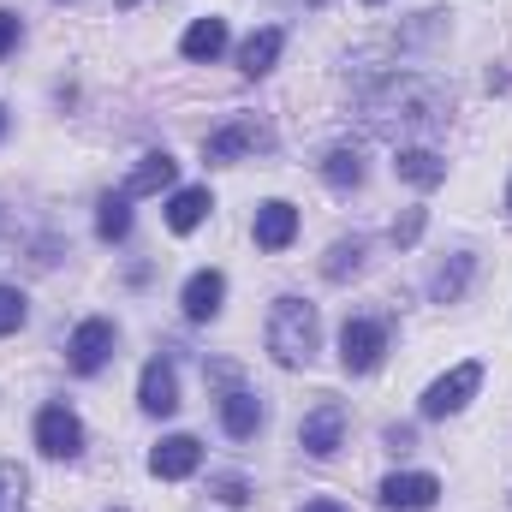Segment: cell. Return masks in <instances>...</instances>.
<instances>
[{"label": "cell", "mask_w": 512, "mask_h": 512, "mask_svg": "<svg viewBox=\"0 0 512 512\" xmlns=\"http://www.w3.org/2000/svg\"><path fill=\"white\" fill-rule=\"evenodd\" d=\"M447 90L423 84V78H393L382 96H370V126L399 137V131H435L447 120Z\"/></svg>", "instance_id": "1"}, {"label": "cell", "mask_w": 512, "mask_h": 512, "mask_svg": "<svg viewBox=\"0 0 512 512\" xmlns=\"http://www.w3.org/2000/svg\"><path fill=\"white\" fill-rule=\"evenodd\" d=\"M393 173H399L405 185H417V191H435V185L447 179V161H441L435 149H399V155H393Z\"/></svg>", "instance_id": "19"}, {"label": "cell", "mask_w": 512, "mask_h": 512, "mask_svg": "<svg viewBox=\"0 0 512 512\" xmlns=\"http://www.w3.org/2000/svg\"><path fill=\"white\" fill-rule=\"evenodd\" d=\"M507 209H512V191H507Z\"/></svg>", "instance_id": "32"}, {"label": "cell", "mask_w": 512, "mask_h": 512, "mask_svg": "<svg viewBox=\"0 0 512 512\" xmlns=\"http://www.w3.org/2000/svg\"><path fill=\"white\" fill-rule=\"evenodd\" d=\"M316 346H322V316H316V304H304V298H274L268 304V358L274 364H286V370H298V364H310L316 358Z\"/></svg>", "instance_id": "2"}, {"label": "cell", "mask_w": 512, "mask_h": 512, "mask_svg": "<svg viewBox=\"0 0 512 512\" xmlns=\"http://www.w3.org/2000/svg\"><path fill=\"white\" fill-rule=\"evenodd\" d=\"M483 387V364H453L441 382L423 387V399H417V411L423 417H453V411H465V399Z\"/></svg>", "instance_id": "4"}, {"label": "cell", "mask_w": 512, "mask_h": 512, "mask_svg": "<svg viewBox=\"0 0 512 512\" xmlns=\"http://www.w3.org/2000/svg\"><path fill=\"white\" fill-rule=\"evenodd\" d=\"M322 179H328L334 191H352V185H364V155H358V149H328V161H322Z\"/></svg>", "instance_id": "21"}, {"label": "cell", "mask_w": 512, "mask_h": 512, "mask_svg": "<svg viewBox=\"0 0 512 512\" xmlns=\"http://www.w3.org/2000/svg\"><path fill=\"white\" fill-rule=\"evenodd\" d=\"M96 233L108 239V245H120L131 233V197L120 191V197H102V209H96Z\"/></svg>", "instance_id": "22"}, {"label": "cell", "mask_w": 512, "mask_h": 512, "mask_svg": "<svg viewBox=\"0 0 512 512\" xmlns=\"http://www.w3.org/2000/svg\"><path fill=\"white\" fill-rule=\"evenodd\" d=\"M298 512H346L340 501H310V507H298Z\"/></svg>", "instance_id": "29"}, {"label": "cell", "mask_w": 512, "mask_h": 512, "mask_svg": "<svg viewBox=\"0 0 512 512\" xmlns=\"http://www.w3.org/2000/svg\"><path fill=\"white\" fill-rule=\"evenodd\" d=\"M12 489H24V477H18V471H12V465H0V507H6V501H12Z\"/></svg>", "instance_id": "28"}, {"label": "cell", "mask_w": 512, "mask_h": 512, "mask_svg": "<svg viewBox=\"0 0 512 512\" xmlns=\"http://www.w3.org/2000/svg\"><path fill=\"white\" fill-rule=\"evenodd\" d=\"M441 501V483L429 471H393L382 483V507L387 512H429Z\"/></svg>", "instance_id": "8"}, {"label": "cell", "mask_w": 512, "mask_h": 512, "mask_svg": "<svg viewBox=\"0 0 512 512\" xmlns=\"http://www.w3.org/2000/svg\"><path fill=\"white\" fill-rule=\"evenodd\" d=\"M340 441H346V405L322 399L316 411H304V423H298V447H304L310 459H334Z\"/></svg>", "instance_id": "6"}, {"label": "cell", "mask_w": 512, "mask_h": 512, "mask_svg": "<svg viewBox=\"0 0 512 512\" xmlns=\"http://www.w3.org/2000/svg\"><path fill=\"white\" fill-rule=\"evenodd\" d=\"M179 179V161L167 155V149H149V155H137V167L126 173V197H155V191H167Z\"/></svg>", "instance_id": "14"}, {"label": "cell", "mask_w": 512, "mask_h": 512, "mask_svg": "<svg viewBox=\"0 0 512 512\" xmlns=\"http://www.w3.org/2000/svg\"><path fill=\"white\" fill-rule=\"evenodd\" d=\"M114 340H120L114 322H108V316H90V322L72 328V340H66V364H72L78 376H96V370L114 358Z\"/></svg>", "instance_id": "5"}, {"label": "cell", "mask_w": 512, "mask_h": 512, "mask_svg": "<svg viewBox=\"0 0 512 512\" xmlns=\"http://www.w3.org/2000/svg\"><path fill=\"white\" fill-rule=\"evenodd\" d=\"M209 209H215L209 185H185V191L167 197V227H173V233H197V227L209 221Z\"/></svg>", "instance_id": "17"}, {"label": "cell", "mask_w": 512, "mask_h": 512, "mask_svg": "<svg viewBox=\"0 0 512 512\" xmlns=\"http://www.w3.org/2000/svg\"><path fill=\"white\" fill-rule=\"evenodd\" d=\"M24 316H30L24 292H18V286H0V340H6V334H18V328H24Z\"/></svg>", "instance_id": "24"}, {"label": "cell", "mask_w": 512, "mask_h": 512, "mask_svg": "<svg viewBox=\"0 0 512 512\" xmlns=\"http://www.w3.org/2000/svg\"><path fill=\"white\" fill-rule=\"evenodd\" d=\"M471 280H477V256H471V251L447 256V262L435 268V280H429V298H435V304H459Z\"/></svg>", "instance_id": "18"}, {"label": "cell", "mask_w": 512, "mask_h": 512, "mask_svg": "<svg viewBox=\"0 0 512 512\" xmlns=\"http://www.w3.org/2000/svg\"><path fill=\"white\" fill-rule=\"evenodd\" d=\"M179 54L197 60V66H203V60H221V54H227V18H215V12L197 18V24L179 36Z\"/></svg>", "instance_id": "16"}, {"label": "cell", "mask_w": 512, "mask_h": 512, "mask_svg": "<svg viewBox=\"0 0 512 512\" xmlns=\"http://www.w3.org/2000/svg\"><path fill=\"white\" fill-rule=\"evenodd\" d=\"M36 447L48 459H78L84 453V423L66 411V405H42L36 411Z\"/></svg>", "instance_id": "7"}, {"label": "cell", "mask_w": 512, "mask_h": 512, "mask_svg": "<svg viewBox=\"0 0 512 512\" xmlns=\"http://www.w3.org/2000/svg\"><path fill=\"white\" fill-rule=\"evenodd\" d=\"M280 48H286V36H280V30H256L251 42L239 48V72H245V78H262V72H274Z\"/></svg>", "instance_id": "20"}, {"label": "cell", "mask_w": 512, "mask_h": 512, "mask_svg": "<svg viewBox=\"0 0 512 512\" xmlns=\"http://www.w3.org/2000/svg\"><path fill=\"white\" fill-rule=\"evenodd\" d=\"M114 6H137V0H114Z\"/></svg>", "instance_id": "31"}, {"label": "cell", "mask_w": 512, "mask_h": 512, "mask_svg": "<svg viewBox=\"0 0 512 512\" xmlns=\"http://www.w3.org/2000/svg\"><path fill=\"white\" fill-rule=\"evenodd\" d=\"M251 233H256V245H262V251H286V245L298 239V209H292V203H280V197H268V203L256 209Z\"/></svg>", "instance_id": "13"}, {"label": "cell", "mask_w": 512, "mask_h": 512, "mask_svg": "<svg viewBox=\"0 0 512 512\" xmlns=\"http://www.w3.org/2000/svg\"><path fill=\"white\" fill-rule=\"evenodd\" d=\"M423 233V209H405V221H393V245H417Z\"/></svg>", "instance_id": "26"}, {"label": "cell", "mask_w": 512, "mask_h": 512, "mask_svg": "<svg viewBox=\"0 0 512 512\" xmlns=\"http://www.w3.org/2000/svg\"><path fill=\"white\" fill-rule=\"evenodd\" d=\"M221 298H227V274L221 268H197L185 280V292H179V304H185L191 322H215L221 316Z\"/></svg>", "instance_id": "11"}, {"label": "cell", "mask_w": 512, "mask_h": 512, "mask_svg": "<svg viewBox=\"0 0 512 512\" xmlns=\"http://www.w3.org/2000/svg\"><path fill=\"white\" fill-rule=\"evenodd\" d=\"M268 143V131L256 126V120H227L221 131H209L203 137V161H215V167H227V161H245L251 149Z\"/></svg>", "instance_id": "9"}, {"label": "cell", "mask_w": 512, "mask_h": 512, "mask_svg": "<svg viewBox=\"0 0 512 512\" xmlns=\"http://www.w3.org/2000/svg\"><path fill=\"white\" fill-rule=\"evenodd\" d=\"M203 465V441L197 435H167L155 453H149V471L161 477V483H179V477H191Z\"/></svg>", "instance_id": "12"}, {"label": "cell", "mask_w": 512, "mask_h": 512, "mask_svg": "<svg viewBox=\"0 0 512 512\" xmlns=\"http://www.w3.org/2000/svg\"><path fill=\"white\" fill-rule=\"evenodd\" d=\"M18 36H24V24H18V12H6V6H0V60H6L12 48H18Z\"/></svg>", "instance_id": "27"}, {"label": "cell", "mask_w": 512, "mask_h": 512, "mask_svg": "<svg viewBox=\"0 0 512 512\" xmlns=\"http://www.w3.org/2000/svg\"><path fill=\"white\" fill-rule=\"evenodd\" d=\"M370 6H376V0H370Z\"/></svg>", "instance_id": "33"}, {"label": "cell", "mask_w": 512, "mask_h": 512, "mask_svg": "<svg viewBox=\"0 0 512 512\" xmlns=\"http://www.w3.org/2000/svg\"><path fill=\"white\" fill-rule=\"evenodd\" d=\"M221 429L233 441H251L256 429H262V399H256L251 387H227L221 393Z\"/></svg>", "instance_id": "15"}, {"label": "cell", "mask_w": 512, "mask_h": 512, "mask_svg": "<svg viewBox=\"0 0 512 512\" xmlns=\"http://www.w3.org/2000/svg\"><path fill=\"white\" fill-rule=\"evenodd\" d=\"M0 137H6V108H0Z\"/></svg>", "instance_id": "30"}, {"label": "cell", "mask_w": 512, "mask_h": 512, "mask_svg": "<svg viewBox=\"0 0 512 512\" xmlns=\"http://www.w3.org/2000/svg\"><path fill=\"white\" fill-rule=\"evenodd\" d=\"M382 358H387V322L352 316V322L340 328V364H346V376H376Z\"/></svg>", "instance_id": "3"}, {"label": "cell", "mask_w": 512, "mask_h": 512, "mask_svg": "<svg viewBox=\"0 0 512 512\" xmlns=\"http://www.w3.org/2000/svg\"><path fill=\"white\" fill-rule=\"evenodd\" d=\"M358 268H364V239H334L328 256H322V274L328 280H352Z\"/></svg>", "instance_id": "23"}, {"label": "cell", "mask_w": 512, "mask_h": 512, "mask_svg": "<svg viewBox=\"0 0 512 512\" xmlns=\"http://www.w3.org/2000/svg\"><path fill=\"white\" fill-rule=\"evenodd\" d=\"M209 495H215L221 507H245V501H251V483L227 471V477H209Z\"/></svg>", "instance_id": "25"}, {"label": "cell", "mask_w": 512, "mask_h": 512, "mask_svg": "<svg viewBox=\"0 0 512 512\" xmlns=\"http://www.w3.org/2000/svg\"><path fill=\"white\" fill-rule=\"evenodd\" d=\"M137 405H143L149 417H173V411H179V376H173V364H167V358H149V364H143Z\"/></svg>", "instance_id": "10"}]
</instances>
